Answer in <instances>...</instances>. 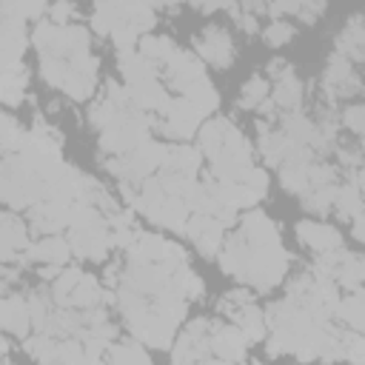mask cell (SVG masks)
Here are the masks:
<instances>
[{
  "instance_id": "1",
  "label": "cell",
  "mask_w": 365,
  "mask_h": 365,
  "mask_svg": "<svg viewBox=\"0 0 365 365\" xmlns=\"http://www.w3.org/2000/svg\"><path fill=\"white\" fill-rule=\"evenodd\" d=\"M220 265L225 274L254 285L257 291H268L285 277L288 254L279 242H254L237 231L222 245Z\"/></svg>"
},
{
  "instance_id": "2",
  "label": "cell",
  "mask_w": 365,
  "mask_h": 365,
  "mask_svg": "<svg viewBox=\"0 0 365 365\" xmlns=\"http://www.w3.org/2000/svg\"><path fill=\"white\" fill-rule=\"evenodd\" d=\"M163 151L165 145L157 140H145L143 145H137L134 151L123 154V157H111L106 160V168L120 180V182H143L148 180L151 171H157L163 165Z\"/></svg>"
},
{
  "instance_id": "3",
  "label": "cell",
  "mask_w": 365,
  "mask_h": 365,
  "mask_svg": "<svg viewBox=\"0 0 365 365\" xmlns=\"http://www.w3.org/2000/svg\"><path fill=\"white\" fill-rule=\"evenodd\" d=\"M202 114L182 97H174L168 100V106L163 108V120L154 123V128L163 134V137H171V140H185L191 137L194 131H200L202 125Z\"/></svg>"
},
{
  "instance_id": "4",
  "label": "cell",
  "mask_w": 365,
  "mask_h": 365,
  "mask_svg": "<svg viewBox=\"0 0 365 365\" xmlns=\"http://www.w3.org/2000/svg\"><path fill=\"white\" fill-rule=\"evenodd\" d=\"M194 51H197L205 63H211V66H217V68H228L231 60H234L231 34H228L225 29H220V26H205V29L194 37Z\"/></svg>"
},
{
  "instance_id": "5",
  "label": "cell",
  "mask_w": 365,
  "mask_h": 365,
  "mask_svg": "<svg viewBox=\"0 0 365 365\" xmlns=\"http://www.w3.org/2000/svg\"><path fill=\"white\" fill-rule=\"evenodd\" d=\"M163 74H165V80H168V86L174 88V91H185L191 83H197V80H202L205 77V66H202V60L197 57V54H191V51H174L165 63H163Z\"/></svg>"
},
{
  "instance_id": "6",
  "label": "cell",
  "mask_w": 365,
  "mask_h": 365,
  "mask_svg": "<svg viewBox=\"0 0 365 365\" xmlns=\"http://www.w3.org/2000/svg\"><path fill=\"white\" fill-rule=\"evenodd\" d=\"M245 336L237 325H222V322H211L208 328V351L217 354V359L222 362H242L245 356Z\"/></svg>"
},
{
  "instance_id": "7",
  "label": "cell",
  "mask_w": 365,
  "mask_h": 365,
  "mask_svg": "<svg viewBox=\"0 0 365 365\" xmlns=\"http://www.w3.org/2000/svg\"><path fill=\"white\" fill-rule=\"evenodd\" d=\"M222 234H225V228L208 214H191L188 222H185V237L197 245V251L202 257H214L220 251Z\"/></svg>"
},
{
  "instance_id": "8",
  "label": "cell",
  "mask_w": 365,
  "mask_h": 365,
  "mask_svg": "<svg viewBox=\"0 0 365 365\" xmlns=\"http://www.w3.org/2000/svg\"><path fill=\"white\" fill-rule=\"evenodd\" d=\"M29 248V234H26V222L11 214V211H3L0 214V265L3 262H23V254Z\"/></svg>"
},
{
  "instance_id": "9",
  "label": "cell",
  "mask_w": 365,
  "mask_h": 365,
  "mask_svg": "<svg viewBox=\"0 0 365 365\" xmlns=\"http://www.w3.org/2000/svg\"><path fill=\"white\" fill-rule=\"evenodd\" d=\"M208 328H211L208 319H197L182 331V336L174 348V365H194V362L205 359V354H208Z\"/></svg>"
},
{
  "instance_id": "10",
  "label": "cell",
  "mask_w": 365,
  "mask_h": 365,
  "mask_svg": "<svg viewBox=\"0 0 365 365\" xmlns=\"http://www.w3.org/2000/svg\"><path fill=\"white\" fill-rule=\"evenodd\" d=\"M322 86L328 91V97H348V94H356L359 91V77L354 74L351 63L342 57V54H334L328 60V71L322 77Z\"/></svg>"
},
{
  "instance_id": "11",
  "label": "cell",
  "mask_w": 365,
  "mask_h": 365,
  "mask_svg": "<svg viewBox=\"0 0 365 365\" xmlns=\"http://www.w3.org/2000/svg\"><path fill=\"white\" fill-rule=\"evenodd\" d=\"M297 237L317 254H325V251H336L342 248V234L334 228V225H325V222H297Z\"/></svg>"
},
{
  "instance_id": "12",
  "label": "cell",
  "mask_w": 365,
  "mask_h": 365,
  "mask_svg": "<svg viewBox=\"0 0 365 365\" xmlns=\"http://www.w3.org/2000/svg\"><path fill=\"white\" fill-rule=\"evenodd\" d=\"M71 257V248H68V240L51 234V237H43L40 242H29L26 254H23V262H46V265H66Z\"/></svg>"
},
{
  "instance_id": "13",
  "label": "cell",
  "mask_w": 365,
  "mask_h": 365,
  "mask_svg": "<svg viewBox=\"0 0 365 365\" xmlns=\"http://www.w3.org/2000/svg\"><path fill=\"white\" fill-rule=\"evenodd\" d=\"M0 328L17 336L31 331V317L20 294H0Z\"/></svg>"
},
{
  "instance_id": "14",
  "label": "cell",
  "mask_w": 365,
  "mask_h": 365,
  "mask_svg": "<svg viewBox=\"0 0 365 365\" xmlns=\"http://www.w3.org/2000/svg\"><path fill=\"white\" fill-rule=\"evenodd\" d=\"M202 165V154L185 143H174V145H165L163 151V171L168 174H182V177H194Z\"/></svg>"
},
{
  "instance_id": "15",
  "label": "cell",
  "mask_w": 365,
  "mask_h": 365,
  "mask_svg": "<svg viewBox=\"0 0 365 365\" xmlns=\"http://www.w3.org/2000/svg\"><path fill=\"white\" fill-rule=\"evenodd\" d=\"M117 66H120V71H123V77H125V86L151 83V80H157V71H160L154 63H148L145 57H140L137 48L120 51V54H117Z\"/></svg>"
},
{
  "instance_id": "16",
  "label": "cell",
  "mask_w": 365,
  "mask_h": 365,
  "mask_svg": "<svg viewBox=\"0 0 365 365\" xmlns=\"http://www.w3.org/2000/svg\"><path fill=\"white\" fill-rule=\"evenodd\" d=\"M26 86H29V71L23 63H14L9 68L0 71V103L6 106H20L26 97Z\"/></svg>"
},
{
  "instance_id": "17",
  "label": "cell",
  "mask_w": 365,
  "mask_h": 365,
  "mask_svg": "<svg viewBox=\"0 0 365 365\" xmlns=\"http://www.w3.org/2000/svg\"><path fill=\"white\" fill-rule=\"evenodd\" d=\"M182 100H188L202 117L205 114H211V111H217V106H220V94L214 91V86H211V80L208 77H202V80H197V83H191L185 91H182Z\"/></svg>"
},
{
  "instance_id": "18",
  "label": "cell",
  "mask_w": 365,
  "mask_h": 365,
  "mask_svg": "<svg viewBox=\"0 0 365 365\" xmlns=\"http://www.w3.org/2000/svg\"><path fill=\"white\" fill-rule=\"evenodd\" d=\"M334 317L342 319V325H348V331H359L365 328V302H362V291H351L348 297L339 299Z\"/></svg>"
},
{
  "instance_id": "19",
  "label": "cell",
  "mask_w": 365,
  "mask_h": 365,
  "mask_svg": "<svg viewBox=\"0 0 365 365\" xmlns=\"http://www.w3.org/2000/svg\"><path fill=\"white\" fill-rule=\"evenodd\" d=\"M234 319H237V328L242 331L245 342H259L265 336V317H262V311L254 302L237 308L234 311Z\"/></svg>"
},
{
  "instance_id": "20",
  "label": "cell",
  "mask_w": 365,
  "mask_h": 365,
  "mask_svg": "<svg viewBox=\"0 0 365 365\" xmlns=\"http://www.w3.org/2000/svg\"><path fill=\"white\" fill-rule=\"evenodd\" d=\"M174 51H177V46H174V40L165 37V34H145V37L140 40V48H137V54L145 57L148 63H154L157 68H160Z\"/></svg>"
},
{
  "instance_id": "21",
  "label": "cell",
  "mask_w": 365,
  "mask_h": 365,
  "mask_svg": "<svg viewBox=\"0 0 365 365\" xmlns=\"http://www.w3.org/2000/svg\"><path fill=\"white\" fill-rule=\"evenodd\" d=\"M108 362L106 365H151L148 354L137 339H123L117 345H108Z\"/></svg>"
},
{
  "instance_id": "22",
  "label": "cell",
  "mask_w": 365,
  "mask_h": 365,
  "mask_svg": "<svg viewBox=\"0 0 365 365\" xmlns=\"http://www.w3.org/2000/svg\"><path fill=\"white\" fill-rule=\"evenodd\" d=\"M339 51L336 54H342L348 63L351 60H362V54H365V34H362V23H359V17H351V23L342 29V34H339Z\"/></svg>"
},
{
  "instance_id": "23",
  "label": "cell",
  "mask_w": 365,
  "mask_h": 365,
  "mask_svg": "<svg viewBox=\"0 0 365 365\" xmlns=\"http://www.w3.org/2000/svg\"><path fill=\"white\" fill-rule=\"evenodd\" d=\"M271 103H274V108H297L302 103V83L294 77V71H288L285 77L277 80Z\"/></svg>"
},
{
  "instance_id": "24",
  "label": "cell",
  "mask_w": 365,
  "mask_h": 365,
  "mask_svg": "<svg viewBox=\"0 0 365 365\" xmlns=\"http://www.w3.org/2000/svg\"><path fill=\"white\" fill-rule=\"evenodd\" d=\"M57 342L60 339H54L48 334H34V336H26L23 348H26V354L34 362H40V365H57Z\"/></svg>"
},
{
  "instance_id": "25",
  "label": "cell",
  "mask_w": 365,
  "mask_h": 365,
  "mask_svg": "<svg viewBox=\"0 0 365 365\" xmlns=\"http://www.w3.org/2000/svg\"><path fill=\"white\" fill-rule=\"evenodd\" d=\"M362 274H365V268H362V257H359V254L345 251V259H342L339 274H336V279H334V282H339V285H342V288H348V291H359Z\"/></svg>"
},
{
  "instance_id": "26",
  "label": "cell",
  "mask_w": 365,
  "mask_h": 365,
  "mask_svg": "<svg viewBox=\"0 0 365 365\" xmlns=\"http://www.w3.org/2000/svg\"><path fill=\"white\" fill-rule=\"evenodd\" d=\"M336 188H339V185H319V188H308V191L302 194L305 208H308V211H319V214H325V211L334 205V200H336Z\"/></svg>"
},
{
  "instance_id": "27",
  "label": "cell",
  "mask_w": 365,
  "mask_h": 365,
  "mask_svg": "<svg viewBox=\"0 0 365 365\" xmlns=\"http://www.w3.org/2000/svg\"><path fill=\"white\" fill-rule=\"evenodd\" d=\"M339 348H342V359H348L351 365H362L365 359V342L359 331H342L339 334Z\"/></svg>"
},
{
  "instance_id": "28",
  "label": "cell",
  "mask_w": 365,
  "mask_h": 365,
  "mask_svg": "<svg viewBox=\"0 0 365 365\" xmlns=\"http://www.w3.org/2000/svg\"><path fill=\"white\" fill-rule=\"evenodd\" d=\"M268 83L262 77H251L245 86H242V97H240V106L242 108H259L265 100H268Z\"/></svg>"
},
{
  "instance_id": "29",
  "label": "cell",
  "mask_w": 365,
  "mask_h": 365,
  "mask_svg": "<svg viewBox=\"0 0 365 365\" xmlns=\"http://www.w3.org/2000/svg\"><path fill=\"white\" fill-rule=\"evenodd\" d=\"M262 37H265V43H268L271 48H277V46H282V43H288V40L294 37V26L285 23V20H274V23H268V29L262 31Z\"/></svg>"
},
{
  "instance_id": "30",
  "label": "cell",
  "mask_w": 365,
  "mask_h": 365,
  "mask_svg": "<svg viewBox=\"0 0 365 365\" xmlns=\"http://www.w3.org/2000/svg\"><path fill=\"white\" fill-rule=\"evenodd\" d=\"M46 14H48L51 23H57V26H68V20L77 14V9H74L71 3H57V6H48Z\"/></svg>"
},
{
  "instance_id": "31",
  "label": "cell",
  "mask_w": 365,
  "mask_h": 365,
  "mask_svg": "<svg viewBox=\"0 0 365 365\" xmlns=\"http://www.w3.org/2000/svg\"><path fill=\"white\" fill-rule=\"evenodd\" d=\"M362 114H365V108H362V106H351V108H345V111H342V123H345L356 137L362 134Z\"/></svg>"
},
{
  "instance_id": "32",
  "label": "cell",
  "mask_w": 365,
  "mask_h": 365,
  "mask_svg": "<svg viewBox=\"0 0 365 365\" xmlns=\"http://www.w3.org/2000/svg\"><path fill=\"white\" fill-rule=\"evenodd\" d=\"M325 11V3H297V14L305 20V23H311L314 17H319Z\"/></svg>"
},
{
  "instance_id": "33",
  "label": "cell",
  "mask_w": 365,
  "mask_h": 365,
  "mask_svg": "<svg viewBox=\"0 0 365 365\" xmlns=\"http://www.w3.org/2000/svg\"><path fill=\"white\" fill-rule=\"evenodd\" d=\"M60 271H63V265H43V268H40V279L54 282V279L60 277Z\"/></svg>"
},
{
  "instance_id": "34",
  "label": "cell",
  "mask_w": 365,
  "mask_h": 365,
  "mask_svg": "<svg viewBox=\"0 0 365 365\" xmlns=\"http://www.w3.org/2000/svg\"><path fill=\"white\" fill-rule=\"evenodd\" d=\"M351 222H354V237H356V240H362V237H365V231H362V214H359V217H354Z\"/></svg>"
},
{
  "instance_id": "35",
  "label": "cell",
  "mask_w": 365,
  "mask_h": 365,
  "mask_svg": "<svg viewBox=\"0 0 365 365\" xmlns=\"http://www.w3.org/2000/svg\"><path fill=\"white\" fill-rule=\"evenodd\" d=\"M6 351H9V342H6V339H0V356H3Z\"/></svg>"
},
{
  "instance_id": "36",
  "label": "cell",
  "mask_w": 365,
  "mask_h": 365,
  "mask_svg": "<svg viewBox=\"0 0 365 365\" xmlns=\"http://www.w3.org/2000/svg\"><path fill=\"white\" fill-rule=\"evenodd\" d=\"M251 365H259V362H251Z\"/></svg>"
}]
</instances>
